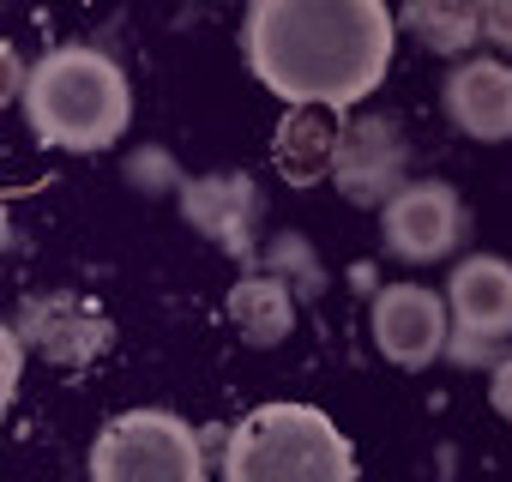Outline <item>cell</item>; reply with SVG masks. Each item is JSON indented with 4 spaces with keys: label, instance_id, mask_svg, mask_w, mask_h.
<instances>
[{
    "label": "cell",
    "instance_id": "obj_16",
    "mask_svg": "<svg viewBox=\"0 0 512 482\" xmlns=\"http://www.w3.org/2000/svg\"><path fill=\"white\" fill-rule=\"evenodd\" d=\"M482 31L494 49H512V0H494V7H482Z\"/></svg>",
    "mask_w": 512,
    "mask_h": 482
},
{
    "label": "cell",
    "instance_id": "obj_2",
    "mask_svg": "<svg viewBox=\"0 0 512 482\" xmlns=\"http://www.w3.org/2000/svg\"><path fill=\"white\" fill-rule=\"evenodd\" d=\"M19 103H25L31 133L49 151H103L133 121V85H127L121 61L103 49H85V43L49 49L31 67Z\"/></svg>",
    "mask_w": 512,
    "mask_h": 482
},
{
    "label": "cell",
    "instance_id": "obj_13",
    "mask_svg": "<svg viewBox=\"0 0 512 482\" xmlns=\"http://www.w3.org/2000/svg\"><path fill=\"white\" fill-rule=\"evenodd\" d=\"M223 314H229V326H235L253 350H272V344H284V338L296 332V290H290L284 278H272V272H247V278L229 290Z\"/></svg>",
    "mask_w": 512,
    "mask_h": 482
},
{
    "label": "cell",
    "instance_id": "obj_9",
    "mask_svg": "<svg viewBox=\"0 0 512 482\" xmlns=\"http://www.w3.org/2000/svg\"><path fill=\"white\" fill-rule=\"evenodd\" d=\"M446 121L482 145L512 139V61L494 55H470L446 73Z\"/></svg>",
    "mask_w": 512,
    "mask_h": 482
},
{
    "label": "cell",
    "instance_id": "obj_10",
    "mask_svg": "<svg viewBox=\"0 0 512 482\" xmlns=\"http://www.w3.org/2000/svg\"><path fill=\"white\" fill-rule=\"evenodd\" d=\"M181 211L199 235H211L217 248H229L235 260H253V217H260V193L247 175H193L181 181Z\"/></svg>",
    "mask_w": 512,
    "mask_h": 482
},
{
    "label": "cell",
    "instance_id": "obj_14",
    "mask_svg": "<svg viewBox=\"0 0 512 482\" xmlns=\"http://www.w3.org/2000/svg\"><path fill=\"white\" fill-rule=\"evenodd\" d=\"M404 25L422 37V49H434V55H464V49H476V37H488L482 31V13L476 7H464V0H410L404 7Z\"/></svg>",
    "mask_w": 512,
    "mask_h": 482
},
{
    "label": "cell",
    "instance_id": "obj_1",
    "mask_svg": "<svg viewBox=\"0 0 512 482\" xmlns=\"http://www.w3.org/2000/svg\"><path fill=\"white\" fill-rule=\"evenodd\" d=\"M398 19L380 0H253L241 49L247 67L290 109H350L392 67Z\"/></svg>",
    "mask_w": 512,
    "mask_h": 482
},
{
    "label": "cell",
    "instance_id": "obj_3",
    "mask_svg": "<svg viewBox=\"0 0 512 482\" xmlns=\"http://www.w3.org/2000/svg\"><path fill=\"white\" fill-rule=\"evenodd\" d=\"M223 482H356V452L320 404H260L223 440Z\"/></svg>",
    "mask_w": 512,
    "mask_h": 482
},
{
    "label": "cell",
    "instance_id": "obj_8",
    "mask_svg": "<svg viewBox=\"0 0 512 482\" xmlns=\"http://www.w3.org/2000/svg\"><path fill=\"white\" fill-rule=\"evenodd\" d=\"M446 308H452V332L470 344H506L512 338V266L500 254H470L452 266L446 284Z\"/></svg>",
    "mask_w": 512,
    "mask_h": 482
},
{
    "label": "cell",
    "instance_id": "obj_4",
    "mask_svg": "<svg viewBox=\"0 0 512 482\" xmlns=\"http://www.w3.org/2000/svg\"><path fill=\"white\" fill-rule=\"evenodd\" d=\"M91 482H205L199 434L175 410H121L91 440Z\"/></svg>",
    "mask_w": 512,
    "mask_h": 482
},
{
    "label": "cell",
    "instance_id": "obj_18",
    "mask_svg": "<svg viewBox=\"0 0 512 482\" xmlns=\"http://www.w3.org/2000/svg\"><path fill=\"white\" fill-rule=\"evenodd\" d=\"M19 356H25V338H19V332H7V392L19 386Z\"/></svg>",
    "mask_w": 512,
    "mask_h": 482
},
{
    "label": "cell",
    "instance_id": "obj_11",
    "mask_svg": "<svg viewBox=\"0 0 512 482\" xmlns=\"http://www.w3.org/2000/svg\"><path fill=\"white\" fill-rule=\"evenodd\" d=\"M344 115L338 109H284L278 121V139H272V163L290 187H314L320 175L338 169V151H344Z\"/></svg>",
    "mask_w": 512,
    "mask_h": 482
},
{
    "label": "cell",
    "instance_id": "obj_17",
    "mask_svg": "<svg viewBox=\"0 0 512 482\" xmlns=\"http://www.w3.org/2000/svg\"><path fill=\"white\" fill-rule=\"evenodd\" d=\"M488 404H494V416H506V422H512V356L488 374Z\"/></svg>",
    "mask_w": 512,
    "mask_h": 482
},
{
    "label": "cell",
    "instance_id": "obj_7",
    "mask_svg": "<svg viewBox=\"0 0 512 482\" xmlns=\"http://www.w3.org/2000/svg\"><path fill=\"white\" fill-rule=\"evenodd\" d=\"M338 193L350 205H392L410 181H404V127L392 115H368L344 133L338 169H332Z\"/></svg>",
    "mask_w": 512,
    "mask_h": 482
},
{
    "label": "cell",
    "instance_id": "obj_5",
    "mask_svg": "<svg viewBox=\"0 0 512 482\" xmlns=\"http://www.w3.org/2000/svg\"><path fill=\"white\" fill-rule=\"evenodd\" d=\"M368 326H374L380 356L392 368H410V374L428 368L434 356H446V344H452V308H446V296H434L422 284H386V290H374Z\"/></svg>",
    "mask_w": 512,
    "mask_h": 482
},
{
    "label": "cell",
    "instance_id": "obj_12",
    "mask_svg": "<svg viewBox=\"0 0 512 482\" xmlns=\"http://www.w3.org/2000/svg\"><path fill=\"white\" fill-rule=\"evenodd\" d=\"M25 332H31V344H37L49 362H61V368L91 362V356L109 344V320H103L91 302H79V296H43V302H31V308H25Z\"/></svg>",
    "mask_w": 512,
    "mask_h": 482
},
{
    "label": "cell",
    "instance_id": "obj_15",
    "mask_svg": "<svg viewBox=\"0 0 512 482\" xmlns=\"http://www.w3.org/2000/svg\"><path fill=\"white\" fill-rule=\"evenodd\" d=\"M266 272H272V278H284V284H290V290H302V296H320V266L308 260V241H302V235H278V241H272Z\"/></svg>",
    "mask_w": 512,
    "mask_h": 482
},
{
    "label": "cell",
    "instance_id": "obj_6",
    "mask_svg": "<svg viewBox=\"0 0 512 482\" xmlns=\"http://www.w3.org/2000/svg\"><path fill=\"white\" fill-rule=\"evenodd\" d=\"M464 241V205L452 181H410L386 205V248L410 266H434Z\"/></svg>",
    "mask_w": 512,
    "mask_h": 482
}]
</instances>
